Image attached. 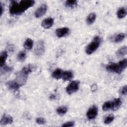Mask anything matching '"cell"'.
I'll return each instance as SVG.
<instances>
[{
  "label": "cell",
  "instance_id": "7c38bea8",
  "mask_svg": "<svg viewBox=\"0 0 127 127\" xmlns=\"http://www.w3.org/2000/svg\"><path fill=\"white\" fill-rule=\"evenodd\" d=\"M34 68V66L33 64H29L25 66L22 68L21 72L22 73H23L24 74L27 76L28 74H29L33 70Z\"/></svg>",
  "mask_w": 127,
  "mask_h": 127
},
{
  "label": "cell",
  "instance_id": "603a6c76",
  "mask_svg": "<svg viewBox=\"0 0 127 127\" xmlns=\"http://www.w3.org/2000/svg\"><path fill=\"white\" fill-rule=\"evenodd\" d=\"M125 37V34L124 33H120L118 34L114 38V42L115 43H118L122 41Z\"/></svg>",
  "mask_w": 127,
  "mask_h": 127
},
{
  "label": "cell",
  "instance_id": "52a82bcc",
  "mask_svg": "<svg viewBox=\"0 0 127 127\" xmlns=\"http://www.w3.org/2000/svg\"><path fill=\"white\" fill-rule=\"evenodd\" d=\"M47 10V6L45 4L41 5L40 7L38 8L35 13V17L37 18L40 17L45 14Z\"/></svg>",
  "mask_w": 127,
  "mask_h": 127
},
{
  "label": "cell",
  "instance_id": "e0dca14e",
  "mask_svg": "<svg viewBox=\"0 0 127 127\" xmlns=\"http://www.w3.org/2000/svg\"><path fill=\"white\" fill-rule=\"evenodd\" d=\"M7 57V54L6 52L3 51L1 53L0 56V67H2L4 65V64L6 61V60Z\"/></svg>",
  "mask_w": 127,
  "mask_h": 127
},
{
  "label": "cell",
  "instance_id": "277c9868",
  "mask_svg": "<svg viewBox=\"0 0 127 127\" xmlns=\"http://www.w3.org/2000/svg\"><path fill=\"white\" fill-rule=\"evenodd\" d=\"M78 88L79 82L77 81H72L66 87V91L68 94H72L76 92Z\"/></svg>",
  "mask_w": 127,
  "mask_h": 127
},
{
  "label": "cell",
  "instance_id": "4316f807",
  "mask_svg": "<svg viewBox=\"0 0 127 127\" xmlns=\"http://www.w3.org/2000/svg\"><path fill=\"white\" fill-rule=\"evenodd\" d=\"M74 126V123L73 122H68L66 123H65L62 125V127H73Z\"/></svg>",
  "mask_w": 127,
  "mask_h": 127
},
{
  "label": "cell",
  "instance_id": "8992f818",
  "mask_svg": "<svg viewBox=\"0 0 127 127\" xmlns=\"http://www.w3.org/2000/svg\"><path fill=\"white\" fill-rule=\"evenodd\" d=\"M98 114V109L95 105H93L88 110L86 115L87 117L89 120L94 119L96 118Z\"/></svg>",
  "mask_w": 127,
  "mask_h": 127
},
{
  "label": "cell",
  "instance_id": "d4e9b609",
  "mask_svg": "<svg viewBox=\"0 0 127 127\" xmlns=\"http://www.w3.org/2000/svg\"><path fill=\"white\" fill-rule=\"evenodd\" d=\"M114 119V117L112 115H110L109 116L106 117L104 120V123L106 124H109L111 123Z\"/></svg>",
  "mask_w": 127,
  "mask_h": 127
},
{
  "label": "cell",
  "instance_id": "9a60e30c",
  "mask_svg": "<svg viewBox=\"0 0 127 127\" xmlns=\"http://www.w3.org/2000/svg\"><path fill=\"white\" fill-rule=\"evenodd\" d=\"M127 47L124 46V47L121 48L117 51L116 55L119 58L123 57L127 54Z\"/></svg>",
  "mask_w": 127,
  "mask_h": 127
},
{
  "label": "cell",
  "instance_id": "83f0119b",
  "mask_svg": "<svg viewBox=\"0 0 127 127\" xmlns=\"http://www.w3.org/2000/svg\"><path fill=\"white\" fill-rule=\"evenodd\" d=\"M36 123L40 125H43L46 123V121H45V119L40 117V118H38L36 119Z\"/></svg>",
  "mask_w": 127,
  "mask_h": 127
},
{
  "label": "cell",
  "instance_id": "5bb4252c",
  "mask_svg": "<svg viewBox=\"0 0 127 127\" xmlns=\"http://www.w3.org/2000/svg\"><path fill=\"white\" fill-rule=\"evenodd\" d=\"M63 73V72L61 69L57 68L53 71L52 73V76L56 79H59L62 77Z\"/></svg>",
  "mask_w": 127,
  "mask_h": 127
},
{
  "label": "cell",
  "instance_id": "7a4b0ae2",
  "mask_svg": "<svg viewBox=\"0 0 127 127\" xmlns=\"http://www.w3.org/2000/svg\"><path fill=\"white\" fill-rule=\"evenodd\" d=\"M101 42V39L99 37L96 36L94 38L93 41L91 42L86 47L85 51L88 55H90L95 52L99 46Z\"/></svg>",
  "mask_w": 127,
  "mask_h": 127
},
{
  "label": "cell",
  "instance_id": "6da1fadb",
  "mask_svg": "<svg viewBox=\"0 0 127 127\" xmlns=\"http://www.w3.org/2000/svg\"><path fill=\"white\" fill-rule=\"evenodd\" d=\"M34 3L35 1L33 0H22L19 1L12 0L9 5V13L12 15H20L33 6Z\"/></svg>",
  "mask_w": 127,
  "mask_h": 127
},
{
  "label": "cell",
  "instance_id": "d6a6232c",
  "mask_svg": "<svg viewBox=\"0 0 127 127\" xmlns=\"http://www.w3.org/2000/svg\"><path fill=\"white\" fill-rule=\"evenodd\" d=\"M55 96L54 95H51L50 97V99H55Z\"/></svg>",
  "mask_w": 127,
  "mask_h": 127
},
{
  "label": "cell",
  "instance_id": "44dd1931",
  "mask_svg": "<svg viewBox=\"0 0 127 127\" xmlns=\"http://www.w3.org/2000/svg\"><path fill=\"white\" fill-rule=\"evenodd\" d=\"M67 111V107L65 106H61L59 107L57 109V112L59 115H63L65 114Z\"/></svg>",
  "mask_w": 127,
  "mask_h": 127
},
{
  "label": "cell",
  "instance_id": "cb8c5ba5",
  "mask_svg": "<svg viewBox=\"0 0 127 127\" xmlns=\"http://www.w3.org/2000/svg\"><path fill=\"white\" fill-rule=\"evenodd\" d=\"M77 1L75 0H66L65 2V5L66 7H73L77 4Z\"/></svg>",
  "mask_w": 127,
  "mask_h": 127
},
{
  "label": "cell",
  "instance_id": "8fae6325",
  "mask_svg": "<svg viewBox=\"0 0 127 127\" xmlns=\"http://www.w3.org/2000/svg\"><path fill=\"white\" fill-rule=\"evenodd\" d=\"M6 85L9 89L13 90H17L21 86L16 80L9 81L6 83Z\"/></svg>",
  "mask_w": 127,
  "mask_h": 127
},
{
  "label": "cell",
  "instance_id": "5b68a950",
  "mask_svg": "<svg viewBox=\"0 0 127 127\" xmlns=\"http://www.w3.org/2000/svg\"><path fill=\"white\" fill-rule=\"evenodd\" d=\"M45 51V46L44 42L42 40H39L37 42V44L34 49L35 54L37 56L42 55Z\"/></svg>",
  "mask_w": 127,
  "mask_h": 127
},
{
  "label": "cell",
  "instance_id": "ba28073f",
  "mask_svg": "<svg viewBox=\"0 0 127 127\" xmlns=\"http://www.w3.org/2000/svg\"><path fill=\"white\" fill-rule=\"evenodd\" d=\"M69 32V29L67 27L58 28L56 31V34L58 37H63L67 35Z\"/></svg>",
  "mask_w": 127,
  "mask_h": 127
},
{
  "label": "cell",
  "instance_id": "2e32d148",
  "mask_svg": "<svg viewBox=\"0 0 127 127\" xmlns=\"http://www.w3.org/2000/svg\"><path fill=\"white\" fill-rule=\"evenodd\" d=\"M122 104V101L120 98H117L112 102V109L113 110H118Z\"/></svg>",
  "mask_w": 127,
  "mask_h": 127
},
{
  "label": "cell",
  "instance_id": "d6986e66",
  "mask_svg": "<svg viewBox=\"0 0 127 127\" xmlns=\"http://www.w3.org/2000/svg\"><path fill=\"white\" fill-rule=\"evenodd\" d=\"M117 14L119 18H123L127 14L126 9L124 7H121L118 9Z\"/></svg>",
  "mask_w": 127,
  "mask_h": 127
},
{
  "label": "cell",
  "instance_id": "9c48e42d",
  "mask_svg": "<svg viewBox=\"0 0 127 127\" xmlns=\"http://www.w3.org/2000/svg\"><path fill=\"white\" fill-rule=\"evenodd\" d=\"M13 123L12 118L8 115L4 114L0 120V124L2 125H7Z\"/></svg>",
  "mask_w": 127,
  "mask_h": 127
},
{
  "label": "cell",
  "instance_id": "ac0fdd59",
  "mask_svg": "<svg viewBox=\"0 0 127 127\" xmlns=\"http://www.w3.org/2000/svg\"><path fill=\"white\" fill-rule=\"evenodd\" d=\"M33 42L30 38H27L24 43V47L26 49L30 50L33 47Z\"/></svg>",
  "mask_w": 127,
  "mask_h": 127
},
{
  "label": "cell",
  "instance_id": "3957f363",
  "mask_svg": "<svg viewBox=\"0 0 127 127\" xmlns=\"http://www.w3.org/2000/svg\"><path fill=\"white\" fill-rule=\"evenodd\" d=\"M106 69L110 72H115L117 73H120L124 70L119 63L118 64L114 63H110L106 66Z\"/></svg>",
  "mask_w": 127,
  "mask_h": 127
},
{
  "label": "cell",
  "instance_id": "ffe728a7",
  "mask_svg": "<svg viewBox=\"0 0 127 127\" xmlns=\"http://www.w3.org/2000/svg\"><path fill=\"white\" fill-rule=\"evenodd\" d=\"M96 19V14L94 13H91L89 14L87 17L86 22L88 24H92Z\"/></svg>",
  "mask_w": 127,
  "mask_h": 127
},
{
  "label": "cell",
  "instance_id": "30bf717a",
  "mask_svg": "<svg viewBox=\"0 0 127 127\" xmlns=\"http://www.w3.org/2000/svg\"><path fill=\"white\" fill-rule=\"evenodd\" d=\"M54 23V19L52 18H47L45 19L42 22V26L45 29H48L52 27Z\"/></svg>",
  "mask_w": 127,
  "mask_h": 127
},
{
  "label": "cell",
  "instance_id": "1f68e13d",
  "mask_svg": "<svg viewBox=\"0 0 127 127\" xmlns=\"http://www.w3.org/2000/svg\"><path fill=\"white\" fill-rule=\"evenodd\" d=\"M3 12V6L1 3H0V15H2Z\"/></svg>",
  "mask_w": 127,
  "mask_h": 127
},
{
  "label": "cell",
  "instance_id": "f546056e",
  "mask_svg": "<svg viewBox=\"0 0 127 127\" xmlns=\"http://www.w3.org/2000/svg\"><path fill=\"white\" fill-rule=\"evenodd\" d=\"M1 67V72H2V71H10L11 70V68L9 67H7V66H4L3 65V67Z\"/></svg>",
  "mask_w": 127,
  "mask_h": 127
},
{
  "label": "cell",
  "instance_id": "7402d4cb",
  "mask_svg": "<svg viewBox=\"0 0 127 127\" xmlns=\"http://www.w3.org/2000/svg\"><path fill=\"white\" fill-rule=\"evenodd\" d=\"M112 108V102L107 101L105 102L102 106V110L104 111H106Z\"/></svg>",
  "mask_w": 127,
  "mask_h": 127
},
{
  "label": "cell",
  "instance_id": "484cf974",
  "mask_svg": "<svg viewBox=\"0 0 127 127\" xmlns=\"http://www.w3.org/2000/svg\"><path fill=\"white\" fill-rule=\"evenodd\" d=\"M26 56V53L24 51H21L19 53L17 56V59L19 61H23L24 60Z\"/></svg>",
  "mask_w": 127,
  "mask_h": 127
},
{
  "label": "cell",
  "instance_id": "4dcf8cb0",
  "mask_svg": "<svg viewBox=\"0 0 127 127\" xmlns=\"http://www.w3.org/2000/svg\"><path fill=\"white\" fill-rule=\"evenodd\" d=\"M96 89H97V86H96V85H95V84L93 85L92 86V87H91L92 90L93 91H96Z\"/></svg>",
  "mask_w": 127,
  "mask_h": 127
},
{
  "label": "cell",
  "instance_id": "f1b7e54d",
  "mask_svg": "<svg viewBox=\"0 0 127 127\" xmlns=\"http://www.w3.org/2000/svg\"><path fill=\"white\" fill-rule=\"evenodd\" d=\"M120 93L122 95H127V86L125 85L124 86H123L120 90Z\"/></svg>",
  "mask_w": 127,
  "mask_h": 127
},
{
  "label": "cell",
  "instance_id": "4fadbf2b",
  "mask_svg": "<svg viewBox=\"0 0 127 127\" xmlns=\"http://www.w3.org/2000/svg\"><path fill=\"white\" fill-rule=\"evenodd\" d=\"M73 74L71 71L66 70L63 72L62 78L64 80L69 81V80H70L73 78Z\"/></svg>",
  "mask_w": 127,
  "mask_h": 127
}]
</instances>
